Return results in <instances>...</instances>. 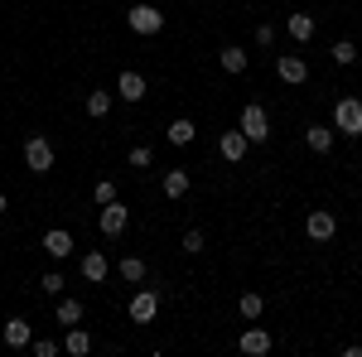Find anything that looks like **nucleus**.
<instances>
[{
    "mask_svg": "<svg viewBox=\"0 0 362 357\" xmlns=\"http://www.w3.org/2000/svg\"><path fill=\"white\" fill-rule=\"evenodd\" d=\"M237 131L251 140V145H261V140H271V116H266V107H256L251 102L247 111H242V121H237Z\"/></svg>",
    "mask_w": 362,
    "mask_h": 357,
    "instance_id": "f257e3e1",
    "label": "nucleus"
},
{
    "mask_svg": "<svg viewBox=\"0 0 362 357\" xmlns=\"http://www.w3.org/2000/svg\"><path fill=\"white\" fill-rule=\"evenodd\" d=\"M334 131H343L348 140L362 136V102L358 97H343V102L334 107Z\"/></svg>",
    "mask_w": 362,
    "mask_h": 357,
    "instance_id": "f03ea898",
    "label": "nucleus"
},
{
    "mask_svg": "<svg viewBox=\"0 0 362 357\" xmlns=\"http://www.w3.org/2000/svg\"><path fill=\"white\" fill-rule=\"evenodd\" d=\"M25 165L34 169V174H49V169H54V145L44 136H29L25 140Z\"/></svg>",
    "mask_w": 362,
    "mask_h": 357,
    "instance_id": "7ed1b4c3",
    "label": "nucleus"
},
{
    "mask_svg": "<svg viewBox=\"0 0 362 357\" xmlns=\"http://www.w3.org/2000/svg\"><path fill=\"white\" fill-rule=\"evenodd\" d=\"M305 232H309V242H334V232H338V218L329 213V208H314L305 218Z\"/></svg>",
    "mask_w": 362,
    "mask_h": 357,
    "instance_id": "20e7f679",
    "label": "nucleus"
},
{
    "mask_svg": "<svg viewBox=\"0 0 362 357\" xmlns=\"http://www.w3.org/2000/svg\"><path fill=\"white\" fill-rule=\"evenodd\" d=\"M126 25L136 29V34H160V29H165V15H160L155 5H131Z\"/></svg>",
    "mask_w": 362,
    "mask_h": 357,
    "instance_id": "39448f33",
    "label": "nucleus"
},
{
    "mask_svg": "<svg viewBox=\"0 0 362 357\" xmlns=\"http://www.w3.org/2000/svg\"><path fill=\"white\" fill-rule=\"evenodd\" d=\"M126 222H131V213H126L121 203H102V218H97L102 237H121V232H126Z\"/></svg>",
    "mask_w": 362,
    "mask_h": 357,
    "instance_id": "423d86ee",
    "label": "nucleus"
},
{
    "mask_svg": "<svg viewBox=\"0 0 362 357\" xmlns=\"http://www.w3.org/2000/svg\"><path fill=\"white\" fill-rule=\"evenodd\" d=\"M218 150H223V160H232V165H242L251 150V140L242 136V131H223V140H218Z\"/></svg>",
    "mask_w": 362,
    "mask_h": 357,
    "instance_id": "0eeeda50",
    "label": "nucleus"
},
{
    "mask_svg": "<svg viewBox=\"0 0 362 357\" xmlns=\"http://www.w3.org/2000/svg\"><path fill=\"white\" fill-rule=\"evenodd\" d=\"M39 247L49 251L54 261H63V256H73V247H78V242H73V232H63V227H54V232H44V242H39Z\"/></svg>",
    "mask_w": 362,
    "mask_h": 357,
    "instance_id": "6e6552de",
    "label": "nucleus"
},
{
    "mask_svg": "<svg viewBox=\"0 0 362 357\" xmlns=\"http://www.w3.org/2000/svg\"><path fill=\"white\" fill-rule=\"evenodd\" d=\"M145 92H150V87H145L140 73H121V78H116V97H121V102H145Z\"/></svg>",
    "mask_w": 362,
    "mask_h": 357,
    "instance_id": "1a4fd4ad",
    "label": "nucleus"
},
{
    "mask_svg": "<svg viewBox=\"0 0 362 357\" xmlns=\"http://www.w3.org/2000/svg\"><path fill=\"white\" fill-rule=\"evenodd\" d=\"M155 314H160V295H155V290H140L136 300H131V319H136V324H150Z\"/></svg>",
    "mask_w": 362,
    "mask_h": 357,
    "instance_id": "9d476101",
    "label": "nucleus"
},
{
    "mask_svg": "<svg viewBox=\"0 0 362 357\" xmlns=\"http://www.w3.org/2000/svg\"><path fill=\"white\" fill-rule=\"evenodd\" d=\"M276 73H280V83H290V87L309 78V68H305V58H300V54H285V58L276 63Z\"/></svg>",
    "mask_w": 362,
    "mask_h": 357,
    "instance_id": "9b49d317",
    "label": "nucleus"
},
{
    "mask_svg": "<svg viewBox=\"0 0 362 357\" xmlns=\"http://www.w3.org/2000/svg\"><path fill=\"white\" fill-rule=\"evenodd\" d=\"M0 338H5V348H29V343H34V333H29V319H10V324L0 329Z\"/></svg>",
    "mask_w": 362,
    "mask_h": 357,
    "instance_id": "f8f14e48",
    "label": "nucleus"
},
{
    "mask_svg": "<svg viewBox=\"0 0 362 357\" xmlns=\"http://www.w3.org/2000/svg\"><path fill=\"white\" fill-rule=\"evenodd\" d=\"M237 348H242L247 357H266V353H271V333H266V329H247Z\"/></svg>",
    "mask_w": 362,
    "mask_h": 357,
    "instance_id": "ddd939ff",
    "label": "nucleus"
},
{
    "mask_svg": "<svg viewBox=\"0 0 362 357\" xmlns=\"http://www.w3.org/2000/svg\"><path fill=\"white\" fill-rule=\"evenodd\" d=\"M305 140H309L314 155H329V150H334V126H309Z\"/></svg>",
    "mask_w": 362,
    "mask_h": 357,
    "instance_id": "4468645a",
    "label": "nucleus"
},
{
    "mask_svg": "<svg viewBox=\"0 0 362 357\" xmlns=\"http://www.w3.org/2000/svg\"><path fill=\"white\" fill-rule=\"evenodd\" d=\"M107 271H112V266H107V256H102V251H87V256H83V280L97 285V280H107Z\"/></svg>",
    "mask_w": 362,
    "mask_h": 357,
    "instance_id": "2eb2a0df",
    "label": "nucleus"
},
{
    "mask_svg": "<svg viewBox=\"0 0 362 357\" xmlns=\"http://www.w3.org/2000/svg\"><path fill=\"white\" fill-rule=\"evenodd\" d=\"M63 348H68L73 357H87V353H92V333L73 324V329H68V338H63Z\"/></svg>",
    "mask_w": 362,
    "mask_h": 357,
    "instance_id": "dca6fc26",
    "label": "nucleus"
},
{
    "mask_svg": "<svg viewBox=\"0 0 362 357\" xmlns=\"http://www.w3.org/2000/svg\"><path fill=\"white\" fill-rule=\"evenodd\" d=\"M189 184H194V179H189V169H169V174H165V198H184Z\"/></svg>",
    "mask_w": 362,
    "mask_h": 357,
    "instance_id": "f3484780",
    "label": "nucleus"
},
{
    "mask_svg": "<svg viewBox=\"0 0 362 357\" xmlns=\"http://www.w3.org/2000/svg\"><path fill=\"white\" fill-rule=\"evenodd\" d=\"M290 39H295V44H309V39H314V15H290Z\"/></svg>",
    "mask_w": 362,
    "mask_h": 357,
    "instance_id": "a211bd4d",
    "label": "nucleus"
},
{
    "mask_svg": "<svg viewBox=\"0 0 362 357\" xmlns=\"http://www.w3.org/2000/svg\"><path fill=\"white\" fill-rule=\"evenodd\" d=\"M116 275H121L126 285H140V280H145V261H140V256H121V266H116Z\"/></svg>",
    "mask_w": 362,
    "mask_h": 357,
    "instance_id": "6ab92c4d",
    "label": "nucleus"
},
{
    "mask_svg": "<svg viewBox=\"0 0 362 357\" xmlns=\"http://www.w3.org/2000/svg\"><path fill=\"white\" fill-rule=\"evenodd\" d=\"M218 63H223V73H247V54L237 44H227L223 54H218Z\"/></svg>",
    "mask_w": 362,
    "mask_h": 357,
    "instance_id": "aec40b11",
    "label": "nucleus"
},
{
    "mask_svg": "<svg viewBox=\"0 0 362 357\" xmlns=\"http://www.w3.org/2000/svg\"><path fill=\"white\" fill-rule=\"evenodd\" d=\"M189 140H194V121H189V116L169 121V145H189Z\"/></svg>",
    "mask_w": 362,
    "mask_h": 357,
    "instance_id": "412c9836",
    "label": "nucleus"
},
{
    "mask_svg": "<svg viewBox=\"0 0 362 357\" xmlns=\"http://www.w3.org/2000/svg\"><path fill=\"white\" fill-rule=\"evenodd\" d=\"M58 324H68V329L83 324V304L78 300H58Z\"/></svg>",
    "mask_w": 362,
    "mask_h": 357,
    "instance_id": "4be33fe9",
    "label": "nucleus"
},
{
    "mask_svg": "<svg viewBox=\"0 0 362 357\" xmlns=\"http://www.w3.org/2000/svg\"><path fill=\"white\" fill-rule=\"evenodd\" d=\"M107 111H112V92H102V87L87 92V116H107Z\"/></svg>",
    "mask_w": 362,
    "mask_h": 357,
    "instance_id": "5701e85b",
    "label": "nucleus"
},
{
    "mask_svg": "<svg viewBox=\"0 0 362 357\" xmlns=\"http://www.w3.org/2000/svg\"><path fill=\"white\" fill-rule=\"evenodd\" d=\"M329 54H334V63H343V68H348V63H358V49H353V39H338Z\"/></svg>",
    "mask_w": 362,
    "mask_h": 357,
    "instance_id": "b1692460",
    "label": "nucleus"
},
{
    "mask_svg": "<svg viewBox=\"0 0 362 357\" xmlns=\"http://www.w3.org/2000/svg\"><path fill=\"white\" fill-rule=\"evenodd\" d=\"M39 290H44V295H63V290H68V280H63L58 271H49V275H39Z\"/></svg>",
    "mask_w": 362,
    "mask_h": 357,
    "instance_id": "393cba45",
    "label": "nucleus"
},
{
    "mask_svg": "<svg viewBox=\"0 0 362 357\" xmlns=\"http://www.w3.org/2000/svg\"><path fill=\"white\" fill-rule=\"evenodd\" d=\"M237 309H242V319H261V309H266V304H261V295H242Z\"/></svg>",
    "mask_w": 362,
    "mask_h": 357,
    "instance_id": "a878e982",
    "label": "nucleus"
},
{
    "mask_svg": "<svg viewBox=\"0 0 362 357\" xmlns=\"http://www.w3.org/2000/svg\"><path fill=\"white\" fill-rule=\"evenodd\" d=\"M92 198H97V203H116V184H112V179H102V184L92 189Z\"/></svg>",
    "mask_w": 362,
    "mask_h": 357,
    "instance_id": "bb28decb",
    "label": "nucleus"
},
{
    "mask_svg": "<svg viewBox=\"0 0 362 357\" xmlns=\"http://www.w3.org/2000/svg\"><path fill=\"white\" fill-rule=\"evenodd\" d=\"M184 251H189V256H198V251H203V232H198V227H189V232H184Z\"/></svg>",
    "mask_w": 362,
    "mask_h": 357,
    "instance_id": "cd10ccee",
    "label": "nucleus"
},
{
    "mask_svg": "<svg viewBox=\"0 0 362 357\" xmlns=\"http://www.w3.org/2000/svg\"><path fill=\"white\" fill-rule=\"evenodd\" d=\"M150 160H155V155H150L145 145H136V150H131V165H136V169H145V165H150Z\"/></svg>",
    "mask_w": 362,
    "mask_h": 357,
    "instance_id": "c85d7f7f",
    "label": "nucleus"
},
{
    "mask_svg": "<svg viewBox=\"0 0 362 357\" xmlns=\"http://www.w3.org/2000/svg\"><path fill=\"white\" fill-rule=\"evenodd\" d=\"M34 353H39V357H58V343H54V338H39Z\"/></svg>",
    "mask_w": 362,
    "mask_h": 357,
    "instance_id": "c756f323",
    "label": "nucleus"
},
{
    "mask_svg": "<svg viewBox=\"0 0 362 357\" xmlns=\"http://www.w3.org/2000/svg\"><path fill=\"white\" fill-rule=\"evenodd\" d=\"M256 44H261V49H271V44H276V29L261 25V29H256Z\"/></svg>",
    "mask_w": 362,
    "mask_h": 357,
    "instance_id": "7c9ffc66",
    "label": "nucleus"
},
{
    "mask_svg": "<svg viewBox=\"0 0 362 357\" xmlns=\"http://www.w3.org/2000/svg\"><path fill=\"white\" fill-rule=\"evenodd\" d=\"M5 208H10V198H5V193H0V213H5Z\"/></svg>",
    "mask_w": 362,
    "mask_h": 357,
    "instance_id": "2f4dec72",
    "label": "nucleus"
}]
</instances>
